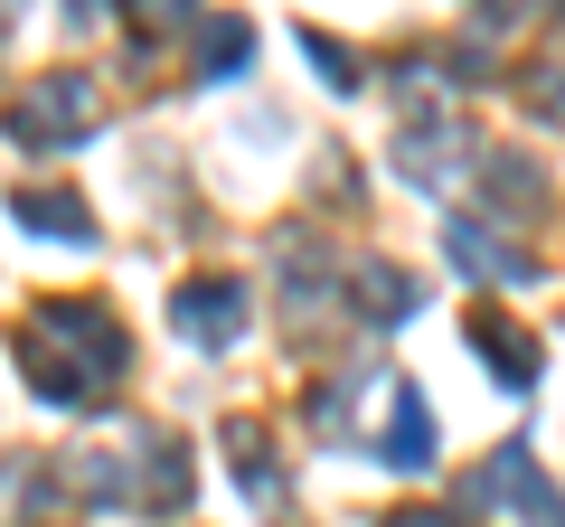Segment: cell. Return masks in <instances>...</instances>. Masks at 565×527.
<instances>
[{
	"mask_svg": "<svg viewBox=\"0 0 565 527\" xmlns=\"http://www.w3.org/2000/svg\"><path fill=\"white\" fill-rule=\"evenodd\" d=\"M434 462V424H424V396L396 386V433H386V471H424Z\"/></svg>",
	"mask_w": 565,
	"mask_h": 527,
	"instance_id": "277c9868",
	"label": "cell"
},
{
	"mask_svg": "<svg viewBox=\"0 0 565 527\" xmlns=\"http://www.w3.org/2000/svg\"><path fill=\"white\" fill-rule=\"evenodd\" d=\"M236 330H245V292L236 283H180V340L226 348Z\"/></svg>",
	"mask_w": 565,
	"mask_h": 527,
	"instance_id": "7a4b0ae2",
	"label": "cell"
},
{
	"mask_svg": "<svg viewBox=\"0 0 565 527\" xmlns=\"http://www.w3.org/2000/svg\"><path fill=\"white\" fill-rule=\"evenodd\" d=\"M471 340H481V358L500 367V386H509V396H519V386L537 377V348H527V340H509L500 321H471Z\"/></svg>",
	"mask_w": 565,
	"mask_h": 527,
	"instance_id": "5b68a950",
	"label": "cell"
},
{
	"mask_svg": "<svg viewBox=\"0 0 565 527\" xmlns=\"http://www.w3.org/2000/svg\"><path fill=\"white\" fill-rule=\"evenodd\" d=\"M10 217L39 226V236H57V245H85V236H95V226H85V198H66V189H20Z\"/></svg>",
	"mask_w": 565,
	"mask_h": 527,
	"instance_id": "3957f363",
	"label": "cell"
},
{
	"mask_svg": "<svg viewBox=\"0 0 565 527\" xmlns=\"http://www.w3.org/2000/svg\"><path fill=\"white\" fill-rule=\"evenodd\" d=\"M132 10H141V29H180L189 20V0H132Z\"/></svg>",
	"mask_w": 565,
	"mask_h": 527,
	"instance_id": "ba28073f",
	"label": "cell"
},
{
	"mask_svg": "<svg viewBox=\"0 0 565 527\" xmlns=\"http://www.w3.org/2000/svg\"><path fill=\"white\" fill-rule=\"evenodd\" d=\"M10 20H20V0H0V29H10Z\"/></svg>",
	"mask_w": 565,
	"mask_h": 527,
	"instance_id": "30bf717a",
	"label": "cell"
},
{
	"mask_svg": "<svg viewBox=\"0 0 565 527\" xmlns=\"http://www.w3.org/2000/svg\"><path fill=\"white\" fill-rule=\"evenodd\" d=\"M199 57H207V76H236V66H245V20H217L199 39Z\"/></svg>",
	"mask_w": 565,
	"mask_h": 527,
	"instance_id": "52a82bcc",
	"label": "cell"
},
{
	"mask_svg": "<svg viewBox=\"0 0 565 527\" xmlns=\"http://www.w3.org/2000/svg\"><path fill=\"white\" fill-rule=\"evenodd\" d=\"M76 132H95V95H85V76H39L20 104H10V142H20V151H57V142H76Z\"/></svg>",
	"mask_w": 565,
	"mask_h": 527,
	"instance_id": "6da1fadb",
	"label": "cell"
},
{
	"mask_svg": "<svg viewBox=\"0 0 565 527\" xmlns=\"http://www.w3.org/2000/svg\"><path fill=\"white\" fill-rule=\"evenodd\" d=\"M76 20H104V0H76Z\"/></svg>",
	"mask_w": 565,
	"mask_h": 527,
	"instance_id": "9c48e42d",
	"label": "cell"
},
{
	"mask_svg": "<svg viewBox=\"0 0 565 527\" xmlns=\"http://www.w3.org/2000/svg\"><path fill=\"white\" fill-rule=\"evenodd\" d=\"M302 57H311V66H321V76H330V85H340V95H359V57H349V47H340V39H321V29H302Z\"/></svg>",
	"mask_w": 565,
	"mask_h": 527,
	"instance_id": "8992f818",
	"label": "cell"
}]
</instances>
